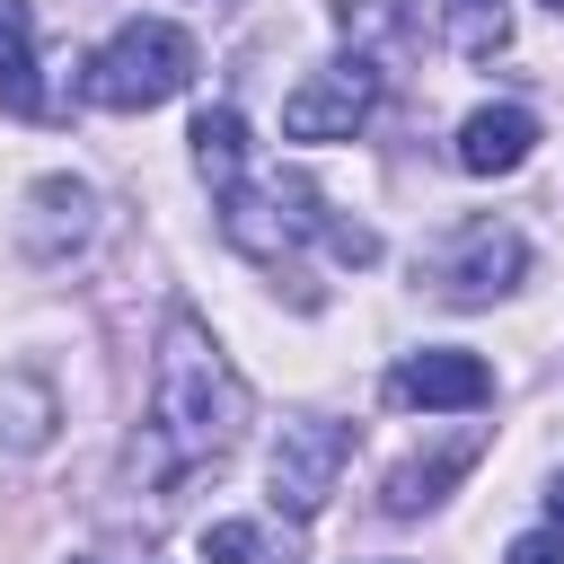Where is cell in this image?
Listing matches in <instances>:
<instances>
[{
	"mask_svg": "<svg viewBox=\"0 0 564 564\" xmlns=\"http://www.w3.org/2000/svg\"><path fill=\"white\" fill-rule=\"evenodd\" d=\"M247 414H256V397H247L238 361L220 352V335L194 308H167L159 352H150V423L132 441V449H150V476L176 485V476L220 467L247 441Z\"/></svg>",
	"mask_w": 564,
	"mask_h": 564,
	"instance_id": "1",
	"label": "cell"
},
{
	"mask_svg": "<svg viewBox=\"0 0 564 564\" xmlns=\"http://www.w3.org/2000/svg\"><path fill=\"white\" fill-rule=\"evenodd\" d=\"M79 88H88L97 106H115V115H150V106H167V97L194 88V35H185L176 18H123V26L88 53Z\"/></svg>",
	"mask_w": 564,
	"mask_h": 564,
	"instance_id": "2",
	"label": "cell"
},
{
	"mask_svg": "<svg viewBox=\"0 0 564 564\" xmlns=\"http://www.w3.org/2000/svg\"><path fill=\"white\" fill-rule=\"evenodd\" d=\"M423 282H432V300H449V308H494V300H511V291L529 282V238H520L511 220H458V229L423 256Z\"/></svg>",
	"mask_w": 564,
	"mask_h": 564,
	"instance_id": "3",
	"label": "cell"
},
{
	"mask_svg": "<svg viewBox=\"0 0 564 564\" xmlns=\"http://www.w3.org/2000/svg\"><path fill=\"white\" fill-rule=\"evenodd\" d=\"M344 467H352V432L335 414H291L264 449V494H273L282 520H317L326 494L344 485Z\"/></svg>",
	"mask_w": 564,
	"mask_h": 564,
	"instance_id": "4",
	"label": "cell"
},
{
	"mask_svg": "<svg viewBox=\"0 0 564 564\" xmlns=\"http://www.w3.org/2000/svg\"><path fill=\"white\" fill-rule=\"evenodd\" d=\"M379 106V62L344 53V62H317L291 97H282V132L291 141H352Z\"/></svg>",
	"mask_w": 564,
	"mask_h": 564,
	"instance_id": "5",
	"label": "cell"
},
{
	"mask_svg": "<svg viewBox=\"0 0 564 564\" xmlns=\"http://www.w3.org/2000/svg\"><path fill=\"white\" fill-rule=\"evenodd\" d=\"M97 229H106V203H97L88 176H35L26 203H18V247H26V264H70V256L97 247Z\"/></svg>",
	"mask_w": 564,
	"mask_h": 564,
	"instance_id": "6",
	"label": "cell"
},
{
	"mask_svg": "<svg viewBox=\"0 0 564 564\" xmlns=\"http://www.w3.org/2000/svg\"><path fill=\"white\" fill-rule=\"evenodd\" d=\"M388 397L423 405V414H476V405H494V361L467 344H423L388 370Z\"/></svg>",
	"mask_w": 564,
	"mask_h": 564,
	"instance_id": "7",
	"label": "cell"
},
{
	"mask_svg": "<svg viewBox=\"0 0 564 564\" xmlns=\"http://www.w3.org/2000/svg\"><path fill=\"white\" fill-rule=\"evenodd\" d=\"M529 150H538L529 106H476V115H458V141H449V159L467 176H511V167H529Z\"/></svg>",
	"mask_w": 564,
	"mask_h": 564,
	"instance_id": "8",
	"label": "cell"
},
{
	"mask_svg": "<svg viewBox=\"0 0 564 564\" xmlns=\"http://www.w3.org/2000/svg\"><path fill=\"white\" fill-rule=\"evenodd\" d=\"M335 35L361 62H405L423 44V9L414 0H335Z\"/></svg>",
	"mask_w": 564,
	"mask_h": 564,
	"instance_id": "9",
	"label": "cell"
},
{
	"mask_svg": "<svg viewBox=\"0 0 564 564\" xmlns=\"http://www.w3.org/2000/svg\"><path fill=\"white\" fill-rule=\"evenodd\" d=\"M185 141H194V176L212 185V203L256 176V141H247V115H238V106H203Z\"/></svg>",
	"mask_w": 564,
	"mask_h": 564,
	"instance_id": "10",
	"label": "cell"
},
{
	"mask_svg": "<svg viewBox=\"0 0 564 564\" xmlns=\"http://www.w3.org/2000/svg\"><path fill=\"white\" fill-rule=\"evenodd\" d=\"M0 106L44 115V62H35V9L26 0H0Z\"/></svg>",
	"mask_w": 564,
	"mask_h": 564,
	"instance_id": "11",
	"label": "cell"
},
{
	"mask_svg": "<svg viewBox=\"0 0 564 564\" xmlns=\"http://www.w3.org/2000/svg\"><path fill=\"white\" fill-rule=\"evenodd\" d=\"M467 467H476V441H449V449H432V458H405V467L388 476V494H379V502H388L397 520H414V511H432Z\"/></svg>",
	"mask_w": 564,
	"mask_h": 564,
	"instance_id": "12",
	"label": "cell"
},
{
	"mask_svg": "<svg viewBox=\"0 0 564 564\" xmlns=\"http://www.w3.org/2000/svg\"><path fill=\"white\" fill-rule=\"evenodd\" d=\"M441 9H449V44L458 53H502V35H511L502 0H441Z\"/></svg>",
	"mask_w": 564,
	"mask_h": 564,
	"instance_id": "13",
	"label": "cell"
},
{
	"mask_svg": "<svg viewBox=\"0 0 564 564\" xmlns=\"http://www.w3.org/2000/svg\"><path fill=\"white\" fill-rule=\"evenodd\" d=\"M256 555H264L256 520H212L203 529V564H256Z\"/></svg>",
	"mask_w": 564,
	"mask_h": 564,
	"instance_id": "14",
	"label": "cell"
},
{
	"mask_svg": "<svg viewBox=\"0 0 564 564\" xmlns=\"http://www.w3.org/2000/svg\"><path fill=\"white\" fill-rule=\"evenodd\" d=\"M502 564H564V529H520Z\"/></svg>",
	"mask_w": 564,
	"mask_h": 564,
	"instance_id": "15",
	"label": "cell"
},
{
	"mask_svg": "<svg viewBox=\"0 0 564 564\" xmlns=\"http://www.w3.org/2000/svg\"><path fill=\"white\" fill-rule=\"evenodd\" d=\"M546 502H555V529H564V467H555V494H546Z\"/></svg>",
	"mask_w": 564,
	"mask_h": 564,
	"instance_id": "16",
	"label": "cell"
},
{
	"mask_svg": "<svg viewBox=\"0 0 564 564\" xmlns=\"http://www.w3.org/2000/svg\"><path fill=\"white\" fill-rule=\"evenodd\" d=\"M538 9H555V18H564V0H538Z\"/></svg>",
	"mask_w": 564,
	"mask_h": 564,
	"instance_id": "17",
	"label": "cell"
}]
</instances>
